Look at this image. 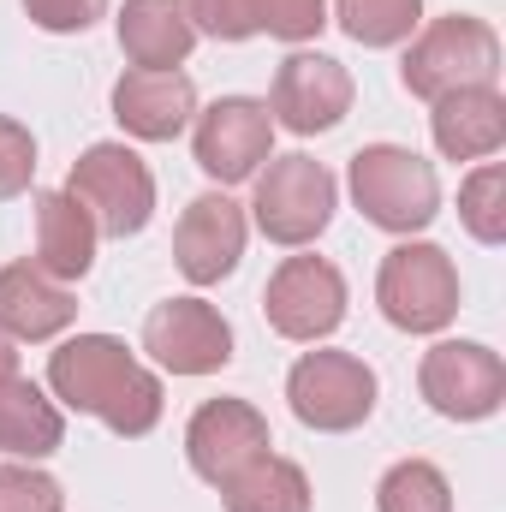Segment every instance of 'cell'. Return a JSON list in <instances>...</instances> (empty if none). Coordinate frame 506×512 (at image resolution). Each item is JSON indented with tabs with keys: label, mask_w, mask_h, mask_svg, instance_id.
<instances>
[{
	"label": "cell",
	"mask_w": 506,
	"mask_h": 512,
	"mask_svg": "<svg viewBox=\"0 0 506 512\" xmlns=\"http://www.w3.org/2000/svg\"><path fill=\"white\" fill-rule=\"evenodd\" d=\"M120 48L137 72H179L197 48V24L185 0H126L120 12Z\"/></svg>",
	"instance_id": "obj_17"
},
{
	"label": "cell",
	"mask_w": 506,
	"mask_h": 512,
	"mask_svg": "<svg viewBox=\"0 0 506 512\" xmlns=\"http://www.w3.org/2000/svg\"><path fill=\"white\" fill-rule=\"evenodd\" d=\"M334 209H340V185L316 155H268V167H256L251 215L262 239L298 251L334 221Z\"/></svg>",
	"instance_id": "obj_4"
},
{
	"label": "cell",
	"mask_w": 506,
	"mask_h": 512,
	"mask_svg": "<svg viewBox=\"0 0 506 512\" xmlns=\"http://www.w3.org/2000/svg\"><path fill=\"white\" fill-rule=\"evenodd\" d=\"M352 203L381 233H423L441 215V179L417 149L364 143L352 155Z\"/></svg>",
	"instance_id": "obj_3"
},
{
	"label": "cell",
	"mask_w": 506,
	"mask_h": 512,
	"mask_svg": "<svg viewBox=\"0 0 506 512\" xmlns=\"http://www.w3.org/2000/svg\"><path fill=\"white\" fill-rule=\"evenodd\" d=\"M48 387L60 405L102 417L114 435H149L161 423V376H149L114 334H78L48 358Z\"/></svg>",
	"instance_id": "obj_1"
},
{
	"label": "cell",
	"mask_w": 506,
	"mask_h": 512,
	"mask_svg": "<svg viewBox=\"0 0 506 512\" xmlns=\"http://www.w3.org/2000/svg\"><path fill=\"white\" fill-rule=\"evenodd\" d=\"M417 387H423V399L441 417L483 423V417L501 411V399H506V364H501V352H489L483 340H441V346L423 352Z\"/></svg>",
	"instance_id": "obj_9"
},
{
	"label": "cell",
	"mask_w": 506,
	"mask_h": 512,
	"mask_svg": "<svg viewBox=\"0 0 506 512\" xmlns=\"http://www.w3.org/2000/svg\"><path fill=\"white\" fill-rule=\"evenodd\" d=\"M262 310L280 340L316 346L346 322V280L328 256H286L262 286Z\"/></svg>",
	"instance_id": "obj_8"
},
{
	"label": "cell",
	"mask_w": 506,
	"mask_h": 512,
	"mask_svg": "<svg viewBox=\"0 0 506 512\" xmlns=\"http://www.w3.org/2000/svg\"><path fill=\"white\" fill-rule=\"evenodd\" d=\"M501 72V36L495 24L471 18V12H447L435 24H423L399 60V84L417 102H441L453 90H483Z\"/></svg>",
	"instance_id": "obj_2"
},
{
	"label": "cell",
	"mask_w": 506,
	"mask_h": 512,
	"mask_svg": "<svg viewBox=\"0 0 506 512\" xmlns=\"http://www.w3.org/2000/svg\"><path fill=\"white\" fill-rule=\"evenodd\" d=\"M256 30L280 36V42H310L328 24V0H251Z\"/></svg>",
	"instance_id": "obj_25"
},
{
	"label": "cell",
	"mask_w": 506,
	"mask_h": 512,
	"mask_svg": "<svg viewBox=\"0 0 506 512\" xmlns=\"http://www.w3.org/2000/svg\"><path fill=\"white\" fill-rule=\"evenodd\" d=\"M376 512H453V489L429 459H399L376 483Z\"/></svg>",
	"instance_id": "obj_22"
},
{
	"label": "cell",
	"mask_w": 506,
	"mask_h": 512,
	"mask_svg": "<svg viewBox=\"0 0 506 512\" xmlns=\"http://www.w3.org/2000/svg\"><path fill=\"white\" fill-rule=\"evenodd\" d=\"M6 376H18V352H12V340L0 334V382H6Z\"/></svg>",
	"instance_id": "obj_30"
},
{
	"label": "cell",
	"mask_w": 506,
	"mask_h": 512,
	"mask_svg": "<svg viewBox=\"0 0 506 512\" xmlns=\"http://www.w3.org/2000/svg\"><path fill=\"white\" fill-rule=\"evenodd\" d=\"M245 209L227 197V191H203L185 203L179 227H173V262L191 286H215L239 268L245 256Z\"/></svg>",
	"instance_id": "obj_14"
},
{
	"label": "cell",
	"mask_w": 506,
	"mask_h": 512,
	"mask_svg": "<svg viewBox=\"0 0 506 512\" xmlns=\"http://www.w3.org/2000/svg\"><path fill=\"white\" fill-rule=\"evenodd\" d=\"M36 179V137L30 126H18L12 114H0V203L24 197Z\"/></svg>",
	"instance_id": "obj_27"
},
{
	"label": "cell",
	"mask_w": 506,
	"mask_h": 512,
	"mask_svg": "<svg viewBox=\"0 0 506 512\" xmlns=\"http://www.w3.org/2000/svg\"><path fill=\"white\" fill-rule=\"evenodd\" d=\"M459 221L477 245H501L506 239V167L483 161L465 185H459Z\"/></svg>",
	"instance_id": "obj_24"
},
{
	"label": "cell",
	"mask_w": 506,
	"mask_h": 512,
	"mask_svg": "<svg viewBox=\"0 0 506 512\" xmlns=\"http://www.w3.org/2000/svg\"><path fill=\"white\" fill-rule=\"evenodd\" d=\"M0 512H66V495L36 465H0Z\"/></svg>",
	"instance_id": "obj_26"
},
{
	"label": "cell",
	"mask_w": 506,
	"mask_h": 512,
	"mask_svg": "<svg viewBox=\"0 0 506 512\" xmlns=\"http://www.w3.org/2000/svg\"><path fill=\"white\" fill-rule=\"evenodd\" d=\"M24 12H30V24H36V30L78 36V30H90V24L108 12V0H24Z\"/></svg>",
	"instance_id": "obj_29"
},
{
	"label": "cell",
	"mask_w": 506,
	"mask_h": 512,
	"mask_svg": "<svg viewBox=\"0 0 506 512\" xmlns=\"http://www.w3.org/2000/svg\"><path fill=\"white\" fill-rule=\"evenodd\" d=\"M221 495H227V512H310V477L292 459L262 453L233 483H221Z\"/></svg>",
	"instance_id": "obj_21"
},
{
	"label": "cell",
	"mask_w": 506,
	"mask_h": 512,
	"mask_svg": "<svg viewBox=\"0 0 506 512\" xmlns=\"http://www.w3.org/2000/svg\"><path fill=\"white\" fill-rule=\"evenodd\" d=\"M96 221L78 197L66 191H42L36 197V268H48L54 280H84L90 262H96Z\"/></svg>",
	"instance_id": "obj_19"
},
{
	"label": "cell",
	"mask_w": 506,
	"mask_h": 512,
	"mask_svg": "<svg viewBox=\"0 0 506 512\" xmlns=\"http://www.w3.org/2000/svg\"><path fill=\"white\" fill-rule=\"evenodd\" d=\"M423 0H340V30L364 48H393L417 30Z\"/></svg>",
	"instance_id": "obj_23"
},
{
	"label": "cell",
	"mask_w": 506,
	"mask_h": 512,
	"mask_svg": "<svg viewBox=\"0 0 506 512\" xmlns=\"http://www.w3.org/2000/svg\"><path fill=\"white\" fill-rule=\"evenodd\" d=\"M352 114V72L334 54H286L268 90V120L298 137L334 131Z\"/></svg>",
	"instance_id": "obj_12"
},
{
	"label": "cell",
	"mask_w": 506,
	"mask_h": 512,
	"mask_svg": "<svg viewBox=\"0 0 506 512\" xmlns=\"http://www.w3.org/2000/svg\"><path fill=\"white\" fill-rule=\"evenodd\" d=\"M429 131H435V149L447 161H483L506 143V102L495 84L483 90H453L441 102H429Z\"/></svg>",
	"instance_id": "obj_18"
},
{
	"label": "cell",
	"mask_w": 506,
	"mask_h": 512,
	"mask_svg": "<svg viewBox=\"0 0 506 512\" xmlns=\"http://www.w3.org/2000/svg\"><path fill=\"white\" fill-rule=\"evenodd\" d=\"M143 352L173 376H215L233 364V328L203 298H167L143 316Z\"/></svg>",
	"instance_id": "obj_10"
},
{
	"label": "cell",
	"mask_w": 506,
	"mask_h": 512,
	"mask_svg": "<svg viewBox=\"0 0 506 512\" xmlns=\"http://www.w3.org/2000/svg\"><path fill=\"white\" fill-rule=\"evenodd\" d=\"M78 316V298L66 280H54L36 262H6L0 268V334L6 340H54Z\"/></svg>",
	"instance_id": "obj_15"
},
{
	"label": "cell",
	"mask_w": 506,
	"mask_h": 512,
	"mask_svg": "<svg viewBox=\"0 0 506 512\" xmlns=\"http://www.w3.org/2000/svg\"><path fill=\"white\" fill-rule=\"evenodd\" d=\"M268 417L251 399H203L185 423V459L203 483H233L245 465H256L268 453Z\"/></svg>",
	"instance_id": "obj_11"
},
{
	"label": "cell",
	"mask_w": 506,
	"mask_h": 512,
	"mask_svg": "<svg viewBox=\"0 0 506 512\" xmlns=\"http://www.w3.org/2000/svg\"><path fill=\"white\" fill-rule=\"evenodd\" d=\"M197 167L221 185H245L256 179V167L274 155V120H268V102L256 96H221L209 114H197Z\"/></svg>",
	"instance_id": "obj_13"
},
{
	"label": "cell",
	"mask_w": 506,
	"mask_h": 512,
	"mask_svg": "<svg viewBox=\"0 0 506 512\" xmlns=\"http://www.w3.org/2000/svg\"><path fill=\"white\" fill-rule=\"evenodd\" d=\"M292 417L322 435H346L376 411V370L352 352H304L286 376Z\"/></svg>",
	"instance_id": "obj_7"
},
{
	"label": "cell",
	"mask_w": 506,
	"mask_h": 512,
	"mask_svg": "<svg viewBox=\"0 0 506 512\" xmlns=\"http://www.w3.org/2000/svg\"><path fill=\"white\" fill-rule=\"evenodd\" d=\"M381 316L405 334H441L459 316V268L441 245H393L376 274Z\"/></svg>",
	"instance_id": "obj_5"
},
{
	"label": "cell",
	"mask_w": 506,
	"mask_h": 512,
	"mask_svg": "<svg viewBox=\"0 0 506 512\" xmlns=\"http://www.w3.org/2000/svg\"><path fill=\"white\" fill-rule=\"evenodd\" d=\"M197 36H215V42H245L256 36V12L251 0H185Z\"/></svg>",
	"instance_id": "obj_28"
},
{
	"label": "cell",
	"mask_w": 506,
	"mask_h": 512,
	"mask_svg": "<svg viewBox=\"0 0 506 512\" xmlns=\"http://www.w3.org/2000/svg\"><path fill=\"white\" fill-rule=\"evenodd\" d=\"M66 197H78L96 221V233L108 239H131L149 227L155 215V173L143 167V155L126 143H90L78 161H72V179H66Z\"/></svg>",
	"instance_id": "obj_6"
},
{
	"label": "cell",
	"mask_w": 506,
	"mask_h": 512,
	"mask_svg": "<svg viewBox=\"0 0 506 512\" xmlns=\"http://www.w3.org/2000/svg\"><path fill=\"white\" fill-rule=\"evenodd\" d=\"M114 120L143 143H173L197 120V84L185 72H137L114 84Z\"/></svg>",
	"instance_id": "obj_16"
},
{
	"label": "cell",
	"mask_w": 506,
	"mask_h": 512,
	"mask_svg": "<svg viewBox=\"0 0 506 512\" xmlns=\"http://www.w3.org/2000/svg\"><path fill=\"white\" fill-rule=\"evenodd\" d=\"M60 441H66V417H60V405H54L36 382L6 376V382H0V453L36 465V459H48Z\"/></svg>",
	"instance_id": "obj_20"
}]
</instances>
